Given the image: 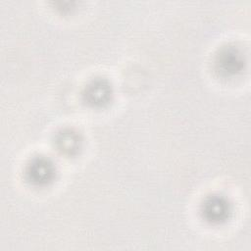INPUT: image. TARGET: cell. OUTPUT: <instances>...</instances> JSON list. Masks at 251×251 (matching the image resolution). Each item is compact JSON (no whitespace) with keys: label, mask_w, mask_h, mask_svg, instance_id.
Listing matches in <instances>:
<instances>
[{"label":"cell","mask_w":251,"mask_h":251,"mask_svg":"<svg viewBox=\"0 0 251 251\" xmlns=\"http://www.w3.org/2000/svg\"><path fill=\"white\" fill-rule=\"evenodd\" d=\"M214 71L220 77L231 78L245 67L243 51L235 45H226L218 50L214 58Z\"/></svg>","instance_id":"6da1fadb"},{"label":"cell","mask_w":251,"mask_h":251,"mask_svg":"<svg viewBox=\"0 0 251 251\" xmlns=\"http://www.w3.org/2000/svg\"><path fill=\"white\" fill-rule=\"evenodd\" d=\"M56 166L45 156H36L29 160L25 168V180L34 187H44L56 178Z\"/></svg>","instance_id":"7a4b0ae2"},{"label":"cell","mask_w":251,"mask_h":251,"mask_svg":"<svg viewBox=\"0 0 251 251\" xmlns=\"http://www.w3.org/2000/svg\"><path fill=\"white\" fill-rule=\"evenodd\" d=\"M200 214L206 223L219 226L229 219L231 205L225 196L213 194L203 200L200 206Z\"/></svg>","instance_id":"3957f363"},{"label":"cell","mask_w":251,"mask_h":251,"mask_svg":"<svg viewBox=\"0 0 251 251\" xmlns=\"http://www.w3.org/2000/svg\"><path fill=\"white\" fill-rule=\"evenodd\" d=\"M113 86L110 81L103 77L91 79L82 91L83 101L92 108H104L113 98Z\"/></svg>","instance_id":"277c9868"},{"label":"cell","mask_w":251,"mask_h":251,"mask_svg":"<svg viewBox=\"0 0 251 251\" xmlns=\"http://www.w3.org/2000/svg\"><path fill=\"white\" fill-rule=\"evenodd\" d=\"M54 146L62 155L72 157L76 155L82 147L80 134L73 128H64L56 133Z\"/></svg>","instance_id":"5b68a950"}]
</instances>
